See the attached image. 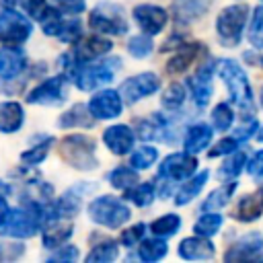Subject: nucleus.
<instances>
[{"instance_id":"nucleus-1","label":"nucleus","mask_w":263,"mask_h":263,"mask_svg":"<svg viewBox=\"0 0 263 263\" xmlns=\"http://www.w3.org/2000/svg\"><path fill=\"white\" fill-rule=\"evenodd\" d=\"M51 222V208L39 199H25L18 208L8 210L0 222V234L10 238H27Z\"/></svg>"},{"instance_id":"nucleus-2","label":"nucleus","mask_w":263,"mask_h":263,"mask_svg":"<svg viewBox=\"0 0 263 263\" xmlns=\"http://www.w3.org/2000/svg\"><path fill=\"white\" fill-rule=\"evenodd\" d=\"M216 68H218L220 78L226 84L230 103L234 107H238L245 113V117L255 115V95H253V88H251V82H249V76H247L245 68L232 58L218 60Z\"/></svg>"},{"instance_id":"nucleus-3","label":"nucleus","mask_w":263,"mask_h":263,"mask_svg":"<svg viewBox=\"0 0 263 263\" xmlns=\"http://www.w3.org/2000/svg\"><path fill=\"white\" fill-rule=\"evenodd\" d=\"M249 23V6L247 4H230L220 10L216 16V35L224 47H236L242 41L245 27Z\"/></svg>"},{"instance_id":"nucleus-4","label":"nucleus","mask_w":263,"mask_h":263,"mask_svg":"<svg viewBox=\"0 0 263 263\" xmlns=\"http://www.w3.org/2000/svg\"><path fill=\"white\" fill-rule=\"evenodd\" d=\"M97 144L92 138L84 134H70L60 142V156L78 171H92L97 168Z\"/></svg>"},{"instance_id":"nucleus-5","label":"nucleus","mask_w":263,"mask_h":263,"mask_svg":"<svg viewBox=\"0 0 263 263\" xmlns=\"http://www.w3.org/2000/svg\"><path fill=\"white\" fill-rule=\"evenodd\" d=\"M88 216L92 222L105 228H119L129 220L132 212L121 199H115L111 195H101L88 203Z\"/></svg>"},{"instance_id":"nucleus-6","label":"nucleus","mask_w":263,"mask_h":263,"mask_svg":"<svg viewBox=\"0 0 263 263\" xmlns=\"http://www.w3.org/2000/svg\"><path fill=\"white\" fill-rule=\"evenodd\" d=\"M119 68H121L119 58H109V60H103L99 64H82L74 76L76 86L80 90H95L99 86H105L115 78Z\"/></svg>"},{"instance_id":"nucleus-7","label":"nucleus","mask_w":263,"mask_h":263,"mask_svg":"<svg viewBox=\"0 0 263 263\" xmlns=\"http://www.w3.org/2000/svg\"><path fill=\"white\" fill-rule=\"evenodd\" d=\"M88 27L97 31L99 35H125L127 33V21L119 6L101 2L90 10Z\"/></svg>"},{"instance_id":"nucleus-8","label":"nucleus","mask_w":263,"mask_h":263,"mask_svg":"<svg viewBox=\"0 0 263 263\" xmlns=\"http://www.w3.org/2000/svg\"><path fill=\"white\" fill-rule=\"evenodd\" d=\"M33 33V23L16 10V6H4L0 10V41L4 45H21Z\"/></svg>"},{"instance_id":"nucleus-9","label":"nucleus","mask_w":263,"mask_h":263,"mask_svg":"<svg viewBox=\"0 0 263 263\" xmlns=\"http://www.w3.org/2000/svg\"><path fill=\"white\" fill-rule=\"evenodd\" d=\"M66 82H68L66 74H58V76H51V78L43 80L33 90H29L27 103H31V105H45V107L62 105L64 99H66V92H68V84Z\"/></svg>"},{"instance_id":"nucleus-10","label":"nucleus","mask_w":263,"mask_h":263,"mask_svg":"<svg viewBox=\"0 0 263 263\" xmlns=\"http://www.w3.org/2000/svg\"><path fill=\"white\" fill-rule=\"evenodd\" d=\"M195 171H197V158H195V154H189V152H175V154H168V156L160 162V166H158V177L164 179V181L171 185V183L189 179Z\"/></svg>"},{"instance_id":"nucleus-11","label":"nucleus","mask_w":263,"mask_h":263,"mask_svg":"<svg viewBox=\"0 0 263 263\" xmlns=\"http://www.w3.org/2000/svg\"><path fill=\"white\" fill-rule=\"evenodd\" d=\"M216 64L214 60H208L203 62L201 66H197L195 74L187 80V86L191 90V97H193V103L203 109L210 99H212V92H214V84H212V78H214V70H216Z\"/></svg>"},{"instance_id":"nucleus-12","label":"nucleus","mask_w":263,"mask_h":263,"mask_svg":"<svg viewBox=\"0 0 263 263\" xmlns=\"http://www.w3.org/2000/svg\"><path fill=\"white\" fill-rule=\"evenodd\" d=\"M158 88H160V78L154 72H142V74H136V76L127 78L119 86V95L127 103H138L144 97L154 95Z\"/></svg>"},{"instance_id":"nucleus-13","label":"nucleus","mask_w":263,"mask_h":263,"mask_svg":"<svg viewBox=\"0 0 263 263\" xmlns=\"http://www.w3.org/2000/svg\"><path fill=\"white\" fill-rule=\"evenodd\" d=\"M95 189V185L92 183H76V185H72L53 205H51V220H55V218H72V216H76L78 212H80V208H82V199H84V195L86 193H90Z\"/></svg>"},{"instance_id":"nucleus-14","label":"nucleus","mask_w":263,"mask_h":263,"mask_svg":"<svg viewBox=\"0 0 263 263\" xmlns=\"http://www.w3.org/2000/svg\"><path fill=\"white\" fill-rule=\"evenodd\" d=\"M88 111L95 119H113L119 117L123 111V99L119 95V90H99L97 95H92V99L88 101Z\"/></svg>"},{"instance_id":"nucleus-15","label":"nucleus","mask_w":263,"mask_h":263,"mask_svg":"<svg viewBox=\"0 0 263 263\" xmlns=\"http://www.w3.org/2000/svg\"><path fill=\"white\" fill-rule=\"evenodd\" d=\"M134 18L138 23V27L142 29V33L146 35H158L166 23H168V12L156 4H140L134 8Z\"/></svg>"},{"instance_id":"nucleus-16","label":"nucleus","mask_w":263,"mask_h":263,"mask_svg":"<svg viewBox=\"0 0 263 263\" xmlns=\"http://www.w3.org/2000/svg\"><path fill=\"white\" fill-rule=\"evenodd\" d=\"M113 49V43L101 35H88V37H80L74 45V51H72V58L76 60V64H84V62H90V60H97V58H103L105 53H109Z\"/></svg>"},{"instance_id":"nucleus-17","label":"nucleus","mask_w":263,"mask_h":263,"mask_svg":"<svg viewBox=\"0 0 263 263\" xmlns=\"http://www.w3.org/2000/svg\"><path fill=\"white\" fill-rule=\"evenodd\" d=\"M263 251V236L259 232H249L240 236L224 255L226 261H253Z\"/></svg>"},{"instance_id":"nucleus-18","label":"nucleus","mask_w":263,"mask_h":263,"mask_svg":"<svg viewBox=\"0 0 263 263\" xmlns=\"http://www.w3.org/2000/svg\"><path fill=\"white\" fill-rule=\"evenodd\" d=\"M179 255L187 261H205V259H214L216 255V247L208 236H187L179 242Z\"/></svg>"},{"instance_id":"nucleus-19","label":"nucleus","mask_w":263,"mask_h":263,"mask_svg":"<svg viewBox=\"0 0 263 263\" xmlns=\"http://www.w3.org/2000/svg\"><path fill=\"white\" fill-rule=\"evenodd\" d=\"M134 140H136V136H134L132 127H127V125H123V123L111 125V127H107V129L103 132V142H105V146H107L113 154H117V156L127 154V152L134 148Z\"/></svg>"},{"instance_id":"nucleus-20","label":"nucleus","mask_w":263,"mask_h":263,"mask_svg":"<svg viewBox=\"0 0 263 263\" xmlns=\"http://www.w3.org/2000/svg\"><path fill=\"white\" fill-rule=\"evenodd\" d=\"M27 68V55L21 47L16 45H6L0 49V78L10 80L18 76Z\"/></svg>"},{"instance_id":"nucleus-21","label":"nucleus","mask_w":263,"mask_h":263,"mask_svg":"<svg viewBox=\"0 0 263 263\" xmlns=\"http://www.w3.org/2000/svg\"><path fill=\"white\" fill-rule=\"evenodd\" d=\"M212 138H214L212 125H208L203 121H197V123H193V125L187 127L185 138H183V148L189 154H197V152L205 150L212 144Z\"/></svg>"},{"instance_id":"nucleus-22","label":"nucleus","mask_w":263,"mask_h":263,"mask_svg":"<svg viewBox=\"0 0 263 263\" xmlns=\"http://www.w3.org/2000/svg\"><path fill=\"white\" fill-rule=\"evenodd\" d=\"M261 214H263V187L257 193L242 195L232 210V218L238 222H255Z\"/></svg>"},{"instance_id":"nucleus-23","label":"nucleus","mask_w":263,"mask_h":263,"mask_svg":"<svg viewBox=\"0 0 263 263\" xmlns=\"http://www.w3.org/2000/svg\"><path fill=\"white\" fill-rule=\"evenodd\" d=\"M212 2L214 0H173V14L177 23L187 25L201 18L210 10Z\"/></svg>"},{"instance_id":"nucleus-24","label":"nucleus","mask_w":263,"mask_h":263,"mask_svg":"<svg viewBox=\"0 0 263 263\" xmlns=\"http://www.w3.org/2000/svg\"><path fill=\"white\" fill-rule=\"evenodd\" d=\"M203 45L201 43H181L177 47V53L166 62V72L171 76H177V74H183L195 60L197 55L201 53Z\"/></svg>"},{"instance_id":"nucleus-25","label":"nucleus","mask_w":263,"mask_h":263,"mask_svg":"<svg viewBox=\"0 0 263 263\" xmlns=\"http://www.w3.org/2000/svg\"><path fill=\"white\" fill-rule=\"evenodd\" d=\"M72 236V224L64 222V218H55L43 226V247L45 249H60Z\"/></svg>"},{"instance_id":"nucleus-26","label":"nucleus","mask_w":263,"mask_h":263,"mask_svg":"<svg viewBox=\"0 0 263 263\" xmlns=\"http://www.w3.org/2000/svg\"><path fill=\"white\" fill-rule=\"evenodd\" d=\"M208 179H210V171H199L197 175H191L189 179H185V183L175 193V203L177 205H187L189 201H193L201 193V189L205 187Z\"/></svg>"},{"instance_id":"nucleus-27","label":"nucleus","mask_w":263,"mask_h":263,"mask_svg":"<svg viewBox=\"0 0 263 263\" xmlns=\"http://www.w3.org/2000/svg\"><path fill=\"white\" fill-rule=\"evenodd\" d=\"M23 121H25V111H23L21 103H16V101L0 103V132L2 134H12V132L21 129Z\"/></svg>"},{"instance_id":"nucleus-28","label":"nucleus","mask_w":263,"mask_h":263,"mask_svg":"<svg viewBox=\"0 0 263 263\" xmlns=\"http://www.w3.org/2000/svg\"><path fill=\"white\" fill-rule=\"evenodd\" d=\"M236 181H226L224 185L216 187L203 201H201V212H218L222 208H226L236 191Z\"/></svg>"},{"instance_id":"nucleus-29","label":"nucleus","mask_w":263,"mask_h":263,"mask_svg":"<svg viewBox=\"0 0 263 263\" xmlns=\"http://www.w3.org/2000/svg\"><path fill=\"white\" fill-rule=\"evenodd\" d=\"M95 123V117L90 115L88 107L82 105V103H76L72 105L64 115H60L58 119V125L60 127H92Z\"/></svg>"},{"instance_id":"nucleus-30","label":"nucleus","mask_w":263,"mask_h":263,"mask_svg":"<svg viewBox=\"0 0 263 263\" xmlns=\"http://www.w3.org/2000/svg\"><path fill=\"white\" fill-rule=\"evenodd\" d=\"M247 166V154L240 150H234L228 154V158L222 162V166L218 168V177L222 181H234L238 179V175L242 173V168Z\"/></svg>"},{"instance_id":"nucleus-31","label":"nucleus","mask_w":263,"mask_h":263,"mask_svg":"<svg viewBox=\"0 0 263 263\" xmlns=\"http://www.w3.org/2000/svg\"><path fill=\"white\" fill-rule=\"evenodd\" d=\"M179 228H181V218L177 214H164L150 222V232L160 238H168V236L177 234Z\"/></svg>"},{"instance_id":"nucleus-32","label":"nucleus","mask_w":263,"mask_h":263,"mask_svg":"<svg viewBox=\"0 0 263 263\" xmlns=\"http://www.w3.org/2000/svg\"><path fill=\"white\" fill-rule=\"evenodd\" d=\"M166 251H168L166 242L160 236H154V238L142 240V245L138 249V257L142 261H146V263H152V261H160L166 255Z\"/></svg>"},{"instance_id":"nucleus-33","label":"nucleus","mask_w":263,"mask_h":263,"mask_svg":"<svg viewBox=\"0 0 263 263\" xmlns=\"http://www.w3.org/2000/svg\"><path fill=\"white\" fill-rule=\"evenodd\" d=\"M125 199L138 208H148L154 201V183H136L125 189Z\"/></svg>"},{"instance_id":"nucleus-34","label":"nucleus","mask_w":263,"mask_h":263,"mask_svg":"<svg viewBox=\"0 0 263 263\" xmlns=\"http://www.w3.org/2000/svg\"><path fill=\"white\" fill-rule=\"evenodd\" d=\"M222 222H224V218H222V214H218V212H205V214H201L197 220H195V224H193V232L195 234H199V236H214L220 228H222Z\"/></svg>"},{"instance_id":"nucleus-35","label":"nucleus","mask_w":263,"mask_h":263,"mask_svg":"<svg viewBox=\"0 0 263 263\" xmlns=\"http://www.w3.org/2000/svg\"><path fill=\"white\" fill-rule=\"evenodd\" d=\"M119 257V249L115 240H103L92 247V251L86 255V263H109Z\"/></svg>"},{"instance_id":"nucleus-36","label":"nucleus","mask_w":263,"mask_h":263,"mask_svg":"<svg viewBox=\"0 0 263 263\" xmlns=\"http://www.w3.org/2000/svg\"><path fill=\"white\" fill-rule=\"evenodd\" d=\"M107 181H109V185H111L113 189L125 191V189H129L132 185L138 183V175H136V168H132V166H117V168H113V171L107 175Z\"/></svg>"},{"instance_id":"nucleus-37","label":"nucleus","mask_w":263,"mask_h":263,"mask_svg":"<svg viewBox=\"0 0 263 263\" xmlns=\"http://www.w3.org/2000/svg\"><path fill=\"white\" fill-rule=\"evenodd\" d=\"M185 97H187L185 86H183L181 82H173V84H168V86L164 88L160 103H162V107H164V109H168V111H177V109H181V107H183Z\"/></svg>"},{"instance_id":"nucleus-38","label":"nucleus","mask_w":263,"mask_h":263,"mask_svg":"<svg viewBox=\"0 0 263 263\" xmlns=\"http://www.w3.org/2000/svg\"><path fill=\"white\" fill-rule=\"evenodd\" d=\"M158 158V150L154 146H140L136 152H132L129 156V166L136 168V171H144V168H150Z\"/></svg>"},{"instance_id":"nucleus-39","label":"nucleus","mask_w":263,"mask_h":263,"mask_svg":"<svg viewBox=\"0 0 263 263\" xmlns=\"http://www.w3.org/2000/svg\"><path fill=\"white\" fill-rule=\"evenodd\" d=\"M247 37H249V41H251L253 47L263 49V4L253 10V16L249 21Z\"/></svg>"},{"instance_id":"nucleus-40","label":"nucleus","mask_w":263,"mask_h":263,"mask_svg":"<svg viewBox=\"0 0 263 263\" xmlns=\"http://www.w3.org/2000/svg\"><path fill=\"white\" fill-rule=\"evenodd\" d=\"M232 121H234V111H232L230 103H218L214 107V111H212V125H214V129L226 132V129H230Z\"/></svg>"},{"instance_id":"nucleus-41","label":"nucleus","mask_w":263,"mask_h":263,"mask_svg":"<svg viewBox=\"0 0 263 263\" xmlns=\"http://www.w3.org/2000/svg\"><path fill=\"white\" fill-rule=\"evenodd\" d=\"M51 144H53V138H43L41 144H35L33 148L25 150L21 154V160L25 164H39V162H43L45 156H47V152H49V148H51Z\"/></svg>"},{"instance_id":"nucleus-42","label":"nucleus","mask_w":263,"mask_h":263,"mask_svg":"<svg viewBox=\"0 0 263 263\" xmlns=\"http://www.w3.org/2000/svg\"><path fill=\"white\" fill-rule=\"evenodd\" d=\"M152 39H150V35H146V33H142V35H134L129 41H127V51H129V55H134V58H138V60H142V58H148L150 55V51H152Z\"/></svg>"},{"instance_id":"nucleus-43","label":"nucleus","mask_w":263,"mask_h":263,"mask_svg":"<svg viewBox=\"0 0 263 263\" xmlns=\"http://www.w3.org/2000/svg\"><path fill=\"white\" fill-rule=\"evenodd\" d=\"M257 129H259V121L253 117V115H247L245 117V121L234 129V138L242 144V142H247V140H251L253 136H257Z\"/></svg>"},{"instance_id":"nucleus-44","label":"nucleus","mask_w":263,"mask_h":263,"mask_svg":"<svg viewBox=\"0 0 263 263\" xmlns=\"http://www.w3.org/2000/svg\"><path fill=\"white\" fill-rule=\"evenodd\" d=\"M238 146H240V142H238L234 136H226V138H222V140L208 152V156H210V158H216V156H228L230 152L238 150Z\"/></svg>"},{"instance_id":"nucleus-45","label":"nucleus","mask_w":263,"mask_h":263,"mask_svg":"<svg viewBox=\"0 0 263 263\" xmlns=\"http://www.w3.org/2000/svg\"><path fill=\"white\" fill-rule=\"evenodd\" d=\"M144 234H146V224L138 222V224H134V226H129V228H125V230L121 232L119 242H121L123 247H134L136 242H140V240H142V236H144Z\"/></svg>"},{"instance_id":"nucleus-46","label":"nucleus","mask_w":263,"mask_h":263,"mask_svg":"<svg viewBox=\"0 0 263 263\" xmlns=\"http://www.w3.org/2000/svg\"><path fill=\"white\" fill-rule=\"evenodd\" d=\"M25 253L23 242H0V261H12L18 259Z\"/></svg>"},{"instance_id":"nucleus-47","label":"nucleus","mask_w":263,"mask_h":263,"mask_svg":"<svg viewBox=\"0 0 263 263\" xmlns=\"http://www.w3.org/2000/svg\"><path fill=\"white\" fill-rule=\"evenodd\" d=\"M247 173L251 175V179L255 181H263V150H257L253 154V158L247 162Z\"/></svg>"},{"instance_id":"nucleus-48","label":"nucleus","mask_w":263,"mask_h":263,"mask_svg":"<svg viewBox=\"0 0 263 263\" xmlns=\"http://www.w3.org/2000/svg\"><path fill=\"white\" fill-rule=\"evenodd\" d=\"M53 4L62 12H68V14H80L86 8V2L84 0H53Z\"/></svg>"},{"instance_id":"nucleus-49","label":"nucleus","mask_w":263,"mask_h":263,"mask_svg":"<svg viewBox=\"0 0 263 263\" xmlns=\"http://www.w3.org/2000/svg\"><path fill=\"white\" fill-rule=\"evenodd\" d=\"M76 259H78V249L72 245H68V247L62 245L60 251L49 257V261H76Z\"/></svg>"},{"instance_id":"nucleus-50","label":"nucleus","mask_w":263,"mask_h":263,"mask_svg":"<svg viewBox=\"0 0 263 263\" xmlns=\"http://www.w3.org/2000/svg\"><path fill=\"white\" fill-rule=\"evenodd\" d=\"M8 203H6V199H4V195H0V222L6 218V214H8Z\"/></svg>"},{"instance_id":"nucleus-51","label":"nucleus","mask_w":263,"mask_h":263,"mask_svg":"<svg viewBox=\"0 0 263 263\" xmlns=\"http://www.w3.org/2000/svg\"><path fill=\"white\" fill-rule=\"evenodd\" d=\"M8 193H10V187L4 181H0V195H8Z\"/></svg>"},{"instance_id":"nucleus-52","label":"nucleus","mask_w":263,"mask_h":263,"mask_svg":"<svg viewBox=\"0 0 263 263\" xmlns=\"http://www.w3.org/2000/svg\"><path fill=\"white\" fill-rule=\"evenodd\" d=\"M261 107H263V90H261Z\"/></svg>"}]
</instances>
